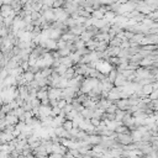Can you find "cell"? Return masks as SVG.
<instances>
[{"label": "cell", "instance_id": "cell-1", "mask_svg": "<svg viewBox=\"0 0 158 158\" xmlns=\"http://www.w3.org/2000/svg\"><path fill=\"white\" fill-rule=\"evenodd\" d=\"M116 142L120 143L121 146H129V145L133 143V140H132L131 133H117Z\"/></svg>", "mask_w": 158, "mask_h": 158}, {"label": "cell", "instance_id": "cell-2", "mask_svg": "<svg viewBox=\"0 0 158 158\" xmlns=\"http://www.w3.org/2000/svg\"><path fill=\"white\" fill-rule=\"evenodd\" d=\"M115 104L117 105V107L119 109H121V110H127L130 109V100L129 99H120V100H117V101H115Z\"/></svg>", "mask_w": 158, "mask_h": 158}, {"label": "cell", "instance_id": "cell-3", "mask_svg": "<svg viewBox=\"0 0 158 158\" xmlns=\"http://www.w3.org/2000/svg\"><path fill=\"white\" fill-rule=\"evenodd\" d=\"M24 78H25V81L27 82V83H31L32 81H35V77H36V74L35 73H32V72H30V71H26V72H24Z\"/></svg>", "mask_w": 158, "mask_h": 158}, {"label": "cell", "instance_id": "cell-4", "mask_svg": "<svg viewBox=\"0 0 158 158\" xmlns=\"http://www.w3.org/2000/svg\"><path fill=\"white\" fill-rule=\"evenodd\" d=\"M117 75H119V71L117 69H111L110 71V73L107 74V79L111 83H114L115 81H116V78H117Z\"/></svg>", "mask_w": 158, "mask_h": 158}, {"label": "cell", "instance_id": "cell-5", "mask_svg": "<svg viewBox=\"0 0 158 158\" xmlns=\"http://www.w3.org/2000/svg\"><path fill=\"white\" fill-rule=\"evenodd\" d=\"M115 114H116V120H117V121H121V122H122V120H123V117L126 116V114H127V111H126V110H121V109H117V111H116Z\"/></svg>", "mask_w": 158, "mask_h": 158}, {"label": "cell", "instance_id": "cell-6", "mask_svg": "<svg viewBox=\"0 0 158 158\" xmlns=\"http://www.w3.org/2000/svg\"><path fill=\"white\" fill-rule=\"evenodd\" d=\"M63 127H64L67 131H71V130H73L74 127H73V120H66L64 122H63Z\"/></svg>", "mask_w": 158, "mask_h": 158}, {"label": "cell", "instance_id": "cell-7", "mask_svg": "<svg viewBox=\"0 0 158 158\" xmlns=\"http://www.w3.org/2000/svg\"><path fill=\"white\" fill-rule=\"evenodd\" d=\"M117 109H119V107H117V105L114 103V104H111V105H110V106H109V107L105 110V111H106V113H109V114H115V113L117 111Z\"/></svg>", "mask_w": 158, "mask_h": 158}, {"label": "cell", "instance_id": "cell-8", "mask_svg": "<svg viewBox=\"0 0 158 158\" xmlns=\"http://www.w3.org/2000/svg\"><path fill=\"white\" fill-rule=\"evenodd\" d=\"M90 122L95 126V127H98V126H100L101 125V121H100V119H95V117H93V119H90Z\"/></svg>", "mask_w": 158, "mask_h": 158}, {"label": "cell", "instance_id": "cell-9", "mask_svg": "<svg viewBox=\"0 0 158 158\" xmlns=\"http://www.w3.org/2000/svg\"><path fill=\"white\" fill-rule=\"evenodd\" d=\"M63 158H77L75 156H73L71 152H68V153H66L64 156H63Z\"/></svg>", "mask_w": 158, "mask_h": 158}]
</instances>
